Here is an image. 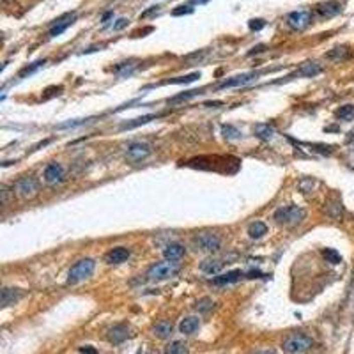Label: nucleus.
<instances>
[{"label":"nucleus","instance_id":"nucleus-1","mask_svg":"<svg viewBox=\"0 0 354 354\" xmlns=\"http://www.w3.org/2000/svg\"><path fill=\"white\" fill-rule=\"evenodd\" d=\"M306 216V211L299 205H283V207L276 209L273 218L276 220V223L280 225H287V227H292V225H298L305 220Z\"/></svg>","mask_w":354,"mask_h":354},{"label":"nucleus","instance_id":"nucleus-2","mask_svg":"<svg viewBox=\"0 0 354 354\" xmlns=\"http://www.w3.org/2000/svg\"><path fill=\"white\" fill-rule=\"evenodd\" d=\"M179 269L181 268H179V264H177V261L156 262V264L151 266L149 271H147V280H149V282H163V280H168L177 275Z\"/></svg>","mask_w":354,"mask_h":354},{"label":"nucleus","instance_id":"nucleus-3","mask_svg":"<svg viewBox=\"0 0 354 354\" xmlns=\"http://www.w3.org/2000/svg\"><path fill=\"white\" fill-rule=\"evenodd\" d=\"M94 268H96L94 259H82V261H78L69 269V273H67V283H69V285H75V283H80V282H83V280H87L94 273Z\"/></svg>","mask_w":354,"mask_h":354},{"label":"nucleus","instance_id":"nucleus-4","mask_svg":"<svg viewBox=\"0 0 354 354\" xmlns=\"http://www.w3.org/2000/svg\"><path fill=\"white\" fill-rule=\"evenodd\" d=\"M313 345V338L305 333H294L283 342V350L289 354H301Z\"/></svg>","mask_w":354,"mask_h":354},{"label":"nucleus","instance_id":"nucleus-5","mask_svg":"<svg viewBox=\"0 0 354 354\" xmlns=\"http://www.w3.org/2000/svg\"><path fill=\"white\" fill-rule=\"evenodd\" d=\"M15 191L18 197L22 198H32L38 195L39 191V181L32 175H25V177H20L15 183Z\"/></svg>","mask_w":354,"mask_h":354},{"label":"nucleus","instance_id":"nucleus-6","mask_svg":"<svg viewBox=\"0 0 354 354\" xmlns=\"http://www.w3.org/2000/svg\"><path fill=\"white\" fill-rule=\"evenodd\" d=\"M195 245H197L198 250L202 252H209V254H212V252H218L220 250V238H218L216 234H212V232H200V234L195 235Z\"/></svg>","mask_w":354,"mask_h":354},{"label":"nucleus","instance_id":"nucleus-7","mask_svg":"<svg viewBox=\"0 0 354 354\" xmlns=\"http://www.w3.org/2000/svg\"><path fill=\"white\" fill-rule=\"evenodd\" d=\"M262 73H264V71H250V73H241V75H235V76H232V78H227L225 82H221L216 89L223 90V89H232V87H243V85H246V83H250V82H254V80H257Z\"/></svg>","mask_w":354,"mask_h":354},{"label":"nucleus","instance_id":"nucleus-8","mask_svg":"<svg viewBox=\"0 0 354 354\" xmlns=\"http://www.w3.org/2000/svg\"><path fill=\"white\" fill-rule=\"evenodd\" d=\"M287 25L291 27L292 30H305L306 27L312 23V13L306 11V9H299V11H292L287 15L285 18Z\"/></svg>","mask_w":354,"mask_h":354},{"label":"nucleus","instance_id":"nucleus-9","mask_svg":"<svg viewBox=\"0 0 354 354\" xmlns=\"http://www.w3.org/2000/svg\"><path fill=\"white\" fill-rule=\"evenodd\" d=\"M149 154H151V146L146 144V142H131L126 149V158L130 161H133V163L146 160Z\"/></svg>","mask_w":354,"mask_h":354},{"label":"nucleus","instance_id":"nucleus-10","mask_svg":"<svg viewBox=\"0 0 354 354\" xmlns=\"http://www.w3.org/2000/svg\"><path fill=\"white\" fill-rule=\"evenodd\" d=\"M322 71L321 64L315 62V60H308V62H303L299 66V69H296L292 75H289L287 78H296V76H303V78H312V76H317Z\"/></svg>","mask_w":354,"mask_h":354},{"label":"nucleus","instance_id":"nucleus-11","mask_svg":"<svg viewBox=\"0 0 354 354\" xmlns=\"http://www.w3.org/2000/svg\"><path fill=\"white\" fill-rule=\"evenodd\" d=\"M130 336V328H128L126 324H113L112 328H108V331H106V338H108L110 343H113V345H117V343H123L124 340Z\"/></svg>","mask_w":354,"mask_h":354},{"label":"nucleus","instance_id":"nucleus-12","mask_svg":"<svg viewBox=\"0 0 354 354\" xmlns=\"http://www.w3.org/2000/svg\"><path fill=\"white\" fill-rule=\"evenodd\" d=\"M45 181L50 186H55V184H60L64 181V168L60 167L59 163H50L48 167L45 168Z\"/></svg>","mask_w":354,"mask_h":354},{"label":"nucleus","instance_id":"nucleus-13","mask_svg":"<svg viewBox=\"0 0 354 354\" xmlns=\"http://www.w3.org/2000/svg\"><path fill=\"white\" fill-rule=\"evenodd\" d=\"M75 18H76L75 13H67V15H64L62 18L55 20V22H53V25H52V29H50V36H52V38H55V36H60V34H62L64 30L67 29V27H71L73 23H75Z\"/></svg>","mask_w":354,"mask_h":354},{"label":"nucleus","instance_id":"nucleus-14","mask_svg":"<svg viewBox=\"0 0 354 354\" xmlns=\"http://www.w3.org/2000/svg\"><path fill=\"white\" fill-rule=\"evenodd\" d=\"M340 11H342V6H340V2H336V0L322 2V4H319L315 8V13L321 16V18H333V16H336Z\"/></svg>","mask_w":354,"mask_h":354},{"label":"nucleus","instance_id":"nucleus-15","mask_svg":"<svg viewBox=\"0 0 354 354\" xmlns=\"http://www.w3.org/2000/svg\"><path fill=\"white\" fill-rule=\"evenodd\" d=\"M131 252L124 246H117V248H112L108 254L104 255V261L108 264H121V262H126L130 259Z\"/></svg>","mask_w":354,"mask_h":354},{"label":"nucleus","instance_id":"nucleus-16","mask_svg":"<svg viewBox=\"0 0 354 354\" xmlns=\"http://www.w3.org/2000/svg\"><path fill=\"white\" fill-rule=\"evenodd\" d=\"M22 298H23L22 289L4 287L2 289V298H0V303H2V306H9V305H15V303L20 301Z\"/></svg>","mask_w":354,"mask_h":354},{"label":"nucleus","instance_id":"nucleus-17","mask_svg":"<svg viewBox=\"0 0 354 354\" xmlns=\"http://www.w3.org/2000/svg\"><path fill=\"white\" fill-rule=\"evenodd\" d=\"M245 276V273L241 269H234V271H228L225 275H220V276H214L212 278V283L214 285H228V283H235L238 280H241Z\"/></svg>","mask_w":354,"mask_h":354},{"label":"nucleus","instance_id":"nucleus-18","mask_svg":"<svg viewBox=\"0 0 354 354\" xmlns=\"http://www.w3.org/2000/svg\"><path fill=\"white\" fill-rule=\"evenodd\" d=\"M137 67H138V60L137 59H130V60H124V62H119L112 71L115 73L117 76L124 78V76H130L131 73L137 69Z\"/></svg>","mask_w":354,"mask_h":354},{"label":"nucleus","instance_id":"nucleus-19","mask_svg":"<svg viewBox=\"0 0 354 354\" xmlns=\"http://www.w3.org/2000/svg\"><path fill=\"white\" fill-rule=\"evenodd\" d=\"M158 117H161V113H149V115H142V117H137V119L126 121V123L121 124V130L126 131V130H133V128H138V126H144V124L151 123V121L158 119Z\"/></svg>","mask_w":354,"mask_h":354},{"label":"nucleus","instance_id":"nucleus-20","mask_svg":"<svg viewBox=\"0 0 354 354\" xmlns=\"http://www.w3.org/2000/svg\"><path fill=\"white\" fill-rule=\"evenodd\" d=\"M163 255L167 261H179L184 255V246L179 245V243H170V245L165 246Z\"/></svg>","mask_w":354,"mask_h":354},{"label":"nucleus","instance_id":"nucleus-21","mask_svg":"<svg viewBox=\"0 0 354 354\" xmlns=\"http://www.w3.org/2000/svg\"><path fill=\"white\" fill-rule=\"evenodd\" d=\"M198 326H200V319L198 317H186V319H183L179 324V331L183 333V335H193L195 331L198 329Z\"/></svg>","mask_w":354,"mask_h":354},{"label":"nucleus","instance_id":"nucleus-22","mask_svg":"<svg viewBox=\"0 0 354 354\" xmlns=\"http://www.w3.org/2000/svg\"><path fill=\"white\" fill-rule=\"evenodd\" d=\"M153 331L156 336H160V338H168V336L172 335V331H174V326H172V322L168 321V319H161V321H158L156 324L153 326Z\"/></svg>","mask_w":354,"mask_h":354},{"label":"nucleus","instance_id":"nucleus-23","mask_svg":"<svg viewBox=\"0 0 354 354\" xmlns=\"http://www.w3.org/2000/svg\"><path fill=\"white\" fill-rule=\"evenodd\" d=\"M223 269V262L220 259H205L200 262V271L207 273V275H216Z\"/></svg>","mask_w":354,"mask_h":354},{"label":"nucleus","instance_id":"nucleus-24","mask_svg":"<svg viewBox=\"0 0 354 354\" xmlns=\"http://www.w3.org/2000/svg\"><path fill=\"white\" fill-rule=\"evenodd\" d=\"M198 78H200V73H191V75H186V76H177V78L165 80V82L158 83V87L160 85H183V83H191Z\"/></svg>","mask_w":354,"mask_h":354},{"label":"nucleus","instance_id":"nucleus-25","mask_svg":"<svg viewBox=\"0 0 354 354\" xmlns=\"http://www.w3.org/2000/svg\"><path fill=\"white\" fill-rule=\"evenodd\" d=\"M254 133L257 135L259 138H262V140H269V138L275 137V128L269 126V124H255L254 126Z\"/></svg>","mask_w":354,"mask_h":354},{"label":"nucleus","instance_id":"nucleus-26","mask_svg":"<svg viewBox=\"0 0 354 354\" xmlns=\"http://www.w3.org/2000/svg\"><path fill=\"white\" fill-rule=\"evenodd\" d=\"M264 234H268V225L264 221H254V223L248 227V235L252 239H261Z\"/></svg>","mask_w":354,"mask_h":354},{"label":"nucleus","instance_id":"nucleus-27","mask_svg":"<svg viewBox=\"0 0 354 354\" xmlns=\"http://www.w3.org/2000/svg\"><path fill=\"white\" fill-rule=\"evenodd\" d=\"M324 57L328 60H335V62L336 60H343L349 57V48H347V46H335V48L329 50Z\"/></svg>","mask_w":354,"mask_h":354},{"label":"nucleus","instance_id":"nucleus-28","mask_svg":"<svg viewBox=\"0 0 354 354\" xmlns=\"http://www.w3.org/2000/svg\"><path fill=\"white\" fill-rule=\"evenodd\" d=\"M322 257H324L326 262H329V264H340V262H342V255H340L335 248H324V250H322Z\"/></svg>","mask_w":354,"mask_h":354},{"label":"nucleus","instance_id":"nucleus-29","mask_svg":"<svg viewBox=\"0 0 354 354\" xmlns=\"http://www.w3.org/2000/svg\"><path fill=\"white\" fill-rule=\"evenodd\" d=\"M336 117L342 121H352L354 119V104H343L336 110Z\"/></svg>","mask_w":354,"mask_h":354},{"label":"nucleus","instance_id":"nucleus-30","mask_svg":"<svg viewBox=\"0 0 354 354\" xmlns=\"http://www.w3.org/2000/svg\"><path fill=\"white\" fill-rule=\"evenodd\" d=\"M221 135H223L227 140H235V138L241 137V131H239L238 128L230 126V124H225V126H221Z\"/></svg>","mask_w":354,"mask_h":354},{"label":"nucleus","instance_id":"nucleus-31","mask_svg":"<svg viewBox=\"0 0 354 354\" xmlns=\"http://www.w3.org/2000/svg\"><path fill=\"white\" fill-rule=\"evenodd\" d=\"M184 349H186V345H184L181 340H174V342H170L167 345V349H165V354H183Z\"/></svg>","mask_w":354,"mask_h":354},{"label":"nucleus","instance_id":"nucleus-32","mask_svg":"<svg viewBox=\"0 0 354 354\" xmlns=\"http://www.w3.org/2000/svg\"><path fill=\"white\" fill-rule=\"evenodd\" d=\"M45 64H46V60L43 59V60H36V62L30 64V66L23 67V69L20 71V78H25L27 75H32V73H36V71H38L41 66H45Z\"/></svg>","mask_w":354,"mask_h":354},{"label":"nucleus","instance_id":"nucleus-33","mask_svg":"<svg viewBox=\"0 0 354 354\" xmlns=\"http://www.w3.org/2000/svg\"><path fill=\"white\" fill-rule=\"evenodd\" d=\"M326 211H328V214L331 218H340V214H342V202L340 200L329 202V204L326 205Z\"/></svg>","mask_w":354,"mask_h":354},{"label":"nucleus","instance_id":"nucleus-34","mask_svg":"<svg viewBox=\"0 0 354 354\" xmlns=\"http://www.w3.org/2000/svg\"><path fill=\"white\" fill-rule=\"evenodd\" d=\"M195 306H197L198 312H209V310L214 306V303H212V299H209V298H202V299H198Z\"/></svg>","mask_w":354,"mask_h":354},{"label":"nucleus","instance_id":"nucleus-35","mask_svg":"<svg viewBox=\"0 0 354 354\" xmlns=\"http://www.w3.org/2000/svg\"><path fill=\"white\" fill-rule=\"evenodd\" d=\"M191 13H193V8H191V4H186V6H179L177 9H174V11H172V16L191 15Z\"/></svg>","mask_w":354,"mask_h":354},{"label":"nucleus","instance_id":"nucleus-36","mask_svg":"<svg viewBox=\"0 0 354 354\" xmlns=\"http://www.w3.org/2000/svg\"><path fill=\"white\" fill-rule=\"evenodd\" d=\"M264 27H266V22H264V20H261V18L252 20V22H250V29L252 30H261V29H264Z\"/></svg>","mask_w":354,"mask_h":354},{"label":"nucleus","instance_id":"nucleus-37","mask_svg":"<svg viewBox=\"0 0 354 354\" xmlns=\"http://www.w3.org/2000/svg\"><path fill=\"white\" fill-rule=\"evenodd\" d=\"M128 22H130V20H126V18H119V20H117V23H113V30H121V29H124V27L128 25Z\"/></svg>","mask_w":354,"mask_h":354},{"label":"nucleus","instance_id":"nucleus-38","mask_svg":"<svg viewBox=\"0 0 354 354\" xmlns=\"http://www.w3.org/2000/svg\"><path fill=\"white\" fill-rule=\"evenodd\" d=\"M160 9H158V6L156 8H151V9H147V11H144L140 15V20H144V18H147V16H151V15H154V13H158Z\"/></svg>","mask_w":354,"mask_h":354},{"label":"nucleus","instance_id":"nucleus-39","mask_svg":"<svg viewBox=\"0 0 354 354\" xmlns=\"http://www.w3.org/2000/svg\"><path fill=\"white\" fill-rule=\"evenodd\" d=\"M0 195H2V204L8 205V188L2 186V190H0Z\"/></svg>","mask_w":354,"mask_h":354},{"label":"nucleus","instance_id":"nucleus-40","mask_svg":"<svg viewBox=\"0 0 354 354\" xmlns=\"http://www.w3.org/2000/svg\"><path fill=\"white\" fill-rule=\"evenodd\" d=\"M221 104H223V101H205L204 106H214L216 108V106H221Z\"/></svg>","mask_w":354,"mask_h":354},{"label":"nucleus","instance_id":"nucleus-41","mask_svg":"<svg viewBox=\"0 0 354 354\" xmlns=\"http://www.w3.org/2000/svg\"><path fill=\"white\" fill-rule=\"evenodd\" d=\"M112 16H113V11H108V13H104V15H103V18H101V22H104V23H106V22H108V20H110V18H112Z\"/></svg>","mask_w":354,"mask_h":354},{"label":"nucleus","instance_id":"nucleus-42","mask_svg":"<svg viewBox=\"0 0 354 354\" xmlns=\"http://www.w3.org/2000/svg\"><path fill=\"white\" fill-rule=\"evenodd\" d=\"M254 354H276L275 350H259V352H254Z\"/></svg>","mask_w":354,"mask_h":354},{"label":"nucleus","instance_id":"nucleus-43","mask_svg":"<svg viewBox=\"0 0 354 354\" xmlns=\"http://www.w3.org/2000/svg\"><path fill=\"white\" fill-rule=\"evenodd\" d=\"M146 354H158V352H156V350H147Z\"/></svg>","mask_w":354,"mask_h":354}]
</instances>
